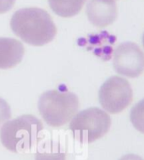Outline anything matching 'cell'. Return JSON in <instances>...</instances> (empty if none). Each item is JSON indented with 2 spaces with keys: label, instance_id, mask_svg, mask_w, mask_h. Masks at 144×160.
Returning a JSON list of instances; mask_svg holds the SVG:
<instances>
[{
  "label": "cell",
  "instance_id": "obj_15",
  "mask_svg": "<svg viewBox=\"0 0 144 160\" xmlns=\"http://www.w3.org/2000/svg\"><path fill=\"white\" fill-rule=\"evenodd\" d=\"M142 43H143V47H144V34H143V37H142Z\"/></svg>",
  "mask_w": 144,
  "mask_h": 160
},
{
  "label": "cell",
  "instance_id": "obj_8",
  "mask_svg": "<svg viewBox=\"0 0 144 160\" xmlns=\"http://www.w3.org/2000/svg\"><path fill=\"white\" fill-rule=\"evenodd\" d=\"M25 54L23 44L16 39L0 38V69L7 70L20 64Z\"/></svg>",
  "mask_w": 144,
  "mask_h": 160
},
{
  "label": "cell",
  "instance_id": "obj_11",
  "mask_svg": "<svg viewBox=\"0 0 144 160\" xmlns=\"http://www.w3.org/2000/svg\"><path fill=\"white\" fill-rule=\"evenodd\" d=\"M130 118L136 130L144 134V98L132 108Z\"/></svg>",
  "mask_w": 144,
  "mask_h": 160
},
{
  "label": "cell",
  "instance_id": "obj_1",
  "mask_svg": "<svg viewBox=\"0 0 144 160\" xmlns=\"http://www.w3.org/2000/svg\"><path fill=\"white\" fill-rule=\"evenodd\" d=\"M12 32L23 42L32 46H43L54 39L57 28L46 10L24 8L15 12L10 20Z\"/></svg>",
  "mask_w": 144,
  "mask_h": 160
},
{
  "label": "cell",
  "instance_id": "obj_10",
  "mask_svg": "<svg viewBox=\"0 0 144 160\" xmlns=\"http://www.w3.org/2000/svg\"><path fill=\"white\" fill-rule=\"evenodd\" d=\"M66 155L60 144L49 141L39 146L36 152V160H65Z\"/></svg>",
  "mask_w": 144,
  "mask_h": 160
},
{
  "label": "cell",
  "instance_id": "obj_4",
  "mask_svg": "<svg viewBox=\"0 0 144 160\" xmlns=\"http://www.w3.org/2000/svg\"><path fill=\"white\" fill-rule=\"evenodd\" d=\"M110 126V116L98 108L81 111L75 114L70 124L74 138L81 143H92L102 138L108 133Z\"/></svg>",
  "mask_w": 144,
  "mask_h": 160
},
{
  "label": "cell",
  "instance_id": "obj_3",
  "mask_svg": "<svg viewBox=\"0 0 144 160\" xmlns=\"http://www.w3.org/2000/svg\"><path fill=\"white\" fill-rule=\"evenodd\" d=\"M78 108V97L67 91H47L38 100L39 113L45 122L52 127L65 125L75 116Z\"/></svg>",
  "mask_w": 144,
  "mask_h": 160
},
{
  "label": "cell",
  "instance_id": "obj_6",
  "mask_svg": "<svg viewBox=\"0 0 144 160\" xmlns=\"http://www.w3.org/2000/svg\"><path fill=\"white\" fill-rule=\"evenodd\" d=\"M113 64L118 74L135 78L143 72L144 53L138 45L125 42L115 48Z\"/></svg>",
  "mask_w": 144,
  "mask_h": 160
},
{
  "label": "cell",
  "instance_id": "obj_7",
  "mask_svg": "<svg viewBox=\"0 0 144 160\" xmlns=\"http://www.w3.org/2000/svg\"><path fill=\"white\" fill-rule=\"evenodd\" d=\"M86 11L88 21L97 27L111 25L118 15L115 0H90Z\"/></svg>",
  "mask_w": 144,
  "mask_h": 160
},
{
  "label": "cell",
  "instance_id": "obj_2",
  "mask_svg": "<svg viewBox=\"0 0 144 160\" xmlns=\"http://www.w3.org/2000/svg\"><path fill=\"white\" fill-rule=\"evenodd\" d=\"M43 125L33 115H21L6 121L0 130L3 147L13 152L29 151L41 139Z\"/></svg>",
  "mask_w": 144,
  "mask_h": 160
},
{
  "label": "cell",
  "instance_id": "obj_12",
  "mask_svg": "<svg viewBox=\"0 0 144 160\" xmlns=\"http://www.w3.org/2000/svg\"><path fill=\"white\" fill-rule=\"evenodd\" d=\"M11 118V110L8 102L0 98V129L2 125Z\"/></svg>",
  "mask_w": 144,
  "mask_h": 160
},
{
  "label": "cell",
  "instance_id": "obj_9",
  "mask_svg": "<svg viewBox=\"0 0 144 160\" xmlns=\"http://www.w3.org/2000/svg\"><path fill=\"white\" fill-rule=\"evenodd\" d=\"M87 0H48L50 8L56 15L69 18L79 14Z\"/></svg>",
  "mask_w": 144,
  "mask_h": 160
},
{
  "label": "cell",
  "instance_id": "obj_5",
  "mask_svg": "<svg viewBox=\"0 0 144 160\" xmlns=\"http://www.w3.org/2000/svg\"><path fill=\"white\" fill-rule=\"evenodd\" d=\"M132 89L126 79L112 76L99 89L98 98L103 109L110 114H118L127 108L132 101Z\"/></svg>",
  "mask_w": 144,
  "mask_h": 160
},
{
  "label": "cell",
  "instance_id": "obj_13",
  "mask_svg": "<svg viewBox=\"0 0 144 160\" xmlns=\"http://www.w3.org/2000/svg\"><path fill=\"white\" fill-rule=\"evenodd\" d=\"M15 0H0V14L9 11L15 4Z\"/></svg>",
  "mask_w": 144,
  "mask_h": 160
},
{
  "label": "cell",
  "instance_id": "obj_14",
  "mask_svg": "<svg viewBox=\"0 0 144 160\" xmlns=\"http://www.w3.org/2000/svg\"><path fill=\"white\" fill-rule=\"evenodd\" d=\"M119 160H144L140 156L136 154H127L121 157Z\"/></svg>",
  "mask_w": 144,
  "mask_h": 160
}]
</instances>
